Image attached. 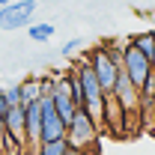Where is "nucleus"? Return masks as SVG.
I'll list each match as a JSON object with an SVG mask.
<instances>
[{"label": "nucleus", "mask_w": 155, "mask_h": 155, "mask_svg": "<svg viewBox=\"0 0 155 155\" xmlns=\"http://www.w3.org/2000/svg\"><path fill=\"white\" fill-rule=\"evenodd\" d=\"M78 72V81H81V90H84V110L93 116V119H101V110H104V90H101V84H98L96 72L90 69V63L81 57L72 63Z\"/></svg>", "instance_id": "nucleus-1"}, {"label": "nucleus", "mask_w": 155, "mask_h": 155, "mask_svg": "<svg viewBox=\"0 0 155 155\" xmlns=\"http://www.w3.org/2000/svg\"><path fill=\"white\" fill-rule=\"evenodd\" d=\"M98 134H101V125H98L84 107H78L75 116H72L69 125H66V140H69L72 146H81V149H96Z\"/></svg>", "instance_id": "nucleus-2"}, {"label": "nucleus", "mask_w": 155, "mask_h": 155, "mask_svg": "<svg viewBox=\"0 0 155 155\" xmlns=\"http://www.w3.org/2000/svg\"><path fill=\"white\" fill-rule=\"evenodd\" d=\"M36 6H39L36 0H9L6 6H0V30L3 33L24 30L27 24H33Z\"/></svg>", "instance_id": "nucleus-3"}, {"label": "nucleus", "mask_w": 155, "mask_h": 155, "mask_svg": "<svg viewBox=\"0 0 155 155\" xmlns=\"http://www.w3.org/2000/svg\"><path fill=\"white\" fill-rule=\"evenodd\" d=\"M119 66H122V72L128 75V81L134 84L137 90L146 84V78L152 75V60L146 57L143 51H137L131 42H125V45H122V57H119Z\"/></svg>", "instance_id": "nucleus-4"}, {"label": "nucleus", "mask_w": 155, "mask_h": 155, "mask_svg": "<svg viewBox=\"0 0 155 155\" xmlns=\"http://www.w3.org/2000/svg\"><path fill=\"white\" fill-rule=\"evenodd\" d=\"M39 104H42V140H60V137H66V122L57 114L54 101L51 98H39Z\"/></svg>", "instance_id": "nucleus-5"}, {"label": "nucleus", "mask_w": 155, "mask_h": 155, "mask_svg": "<svg viewBox=\"0 0 155 155\" xmlns=\"http://www.w3.org/2000/svg\"><path fill=\"white\" fill-rule=\"evenodd\" d=\"M24 128H27V149L24 152H33L42 143V104H39V98L24 101Z\"/></svg>", "instance_id": "nucleus-6"}, {"label": "nucleus", "mask_w": 155, "mask_h": 155, "mask_svg": "<svg viewBox=\"0 0 155 155\" xmlns=\"http://www.w3.org/2000/svg\"><path fill=\"white\" fill-rule=\"evenodd\" d=\"M3 125H6V134L12 140H18L21 146L27 149V128H24V104H9V110L3 116Z\"/></svg>", "instance_id": "nucleus-7"}, {"label": "nucleus", "mask_w": 155, "mask_h": 155, "mask_svg": "<svg viewBox=\"0 0 155 155\" xmlns=\"http://www.w3.org/2000/svg\"><path fill=\"white\" fill-rule=\"evenodd\" d=\"M24 30H27V39H30V42H51L54 33H57V27H54L51 21H33V24H27Z\"/></svg>", "instance_id": "nucleus-8"}, {"label": "nucleus", "mask_w": 155, "mask_h": 155, "mask_svg": "<svg viewBox=\"0 0 155 155\" xmlns=\"http://www.w3.org/2000/svg\"><path fill=\"white\" fill-rule=\"evenodd\" d=\"M128 42L134 45L137 51H143V54H146L149 60L155 57V30H143V33H134V36H128Z\"/></svg>", "instance_id": "nucleus-9"}, {"label": "nucleus", "mask_w": 155, "mask_h": 155, "mask_svg": "<svg viewBox=\"0 0 155 155\" xmlns=\"http://www.w3.org/2000/svg\"><path fill=\"white\" fill-rule=\"evenodd\" d=\"M66 146H69L66 137H60V140H42L30 155H66Z\"/></svg>", "instance_id": "nucleus-10"}, {"label": "nucleus", "mask_w": 155, "mask_h": 155, "mask_svg": "<svg viewBox=\"0 0 155 155\" xmlns=\"http://www.w3.org/2000/svg\"><path fill=\"white\" fill-rule=\"evenodd\" d=\"M21 96H24V101L42 98V78H27V81H21Z\"/></svg>", "instance_id": "nucleus-11"}, {"label": "nucleus", "mask_w": 155, "mask_h": 155, "mask_svg": "<svg viewBox=\"0 0 155 155\" xmlns=\"http://www.w3.org/2000/svg\"><path fill=\"white\" fill-rule=\"evenodd\" d=\"M3 93L9 98V104H24V96H21V81H12L9 87H3Z\"/></svg>", "instance_id": "nucleus-12"}, {"label": "nucleus", "mask_w": 155, "mask_h": 155, "mask_svg": "<svg viewBox=\"0 0 155 155\" xmlns=\"http://www.w3.org/2000/svg\"><path fill=\"white\" fill-rule=\"evenodd\" d=\"M81 39H69V42H63V48H60V57H72L75 51H81Z\"/></svg>", "instance_id": "nucleus-13"}, {"label": "nucleus", "mask_w": 155, "mask_h": 155, "mask_svg": "<svg viewBox=\"0 0 155 155\" xmlns=\"http://www.w3.org/2000/svg\"><path fill=\"white\" fill-rule=\"evenodd\" d=\"M66 155H93V149H81V146H66Z\"/></svg>", "instance_id": "nucleus-14"}, {"label": "nucleus", "mask_w": 155, "mask_h": 155, "mask_svg": "<svg viewBox=\"0 0 155 155\" xmlns=\"http://www.w3.org/2000/svg\"><path fill=\"white\" fill-rule=\"evenodd\" d=\"M6 110H9V98H6L3 87H0V116H6Z\"/></svg>", "instance_id": "nucleus-15"}, {"label": "nucleus", "mask_w": 155, "mask_h": 155, "mask_svg": "<svg viewBox=\"0 0 155 155\" xmlns=\"http://www.w3.org/2000/svg\"><path fill=\"white\" fill-rule=\"evenodd\" d=\"M3 143H6V125H3V116H0V152H3Z\"/></svg>", "instance_id": "nucleus-16"}, {"label": "nucleus", "mask_w": 155, "mask_h": 155, "mask_svg": "<svg viewBox=\"0 0 155 155\" xmlns=\"http://www.w3.org/2000/svg\"><path fill=\"white\" fill-rule=\"evenodd\" d=\"M6 3H9V0H0V6H6Z\"/></svg>", "instance_id": "nucleus-17"}]
</instances>
